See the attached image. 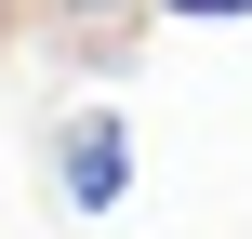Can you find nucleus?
<instances>
[{"mask_svg":"<svg viewBox=\"0 0 252 239\" xmlns=\"http://www.w3.org/2000/svg\"><path fill=\"white\" fill-rule=\"evenodd\" d=\"M0 53H13V0H0Z\"/></svg>","mask_w":252,"mask_h":239,"instance_id":"nucleus-3","label":"nucleus"},{"mask_svg":"<svg viewBox=\"0 0 252 239\" xmlns=\"http://www.w3.org/2000/svg\"><path fill=\"white\" fill-rule=\"evenodd\" d=\"M53 200H66V213H120V200H133V133H120V106H66V120H53Z\"/></svg>","mask_w":252,"mask_h":239,"instance_id":"nucleus-1","label":"nucleus"},{"mask_svg":"<svg viewBox=\"0 0 252 239\" xmlns=\"http://www.w3.org/2000/svg\"><path fill=\"white\" fill-rule=\"evenodd\" d=\"M53 13H93V0H53Z\"/></svg>","mask_w":252,"mask_h":239,"instance_id":"nucleus-4","label":"nucleus"},{"mask_svg":"<svg viewBox=\"0 0 252 239\" xmlns=\"http://www.w3.org/2000/svg\"><path fill=\"white\" fill-rule=\"evenodd\" d=\"M173 27H226V13H252V0H159Z\"/></svg>","mask_w":252,"mask_h":239,"instance_id":"nucleus-2","label":"nucleus"}]
</instances>
